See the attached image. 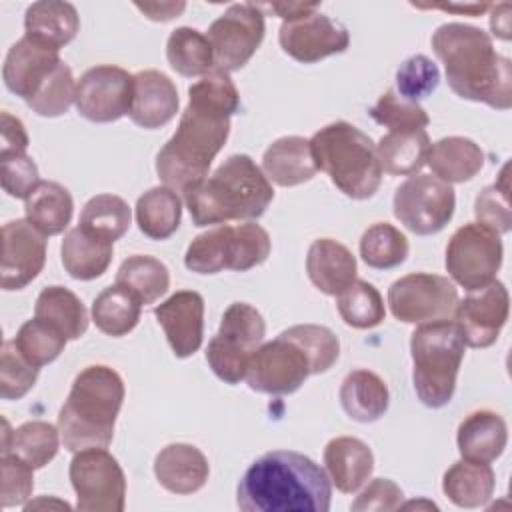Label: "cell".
I'll return each instance as SVG.
<instances>
[{"label":"cell","instance_id":"obj_7","mask_svg":"<svg viewBox=\"0 0 512 512\" xmlns=\"http://www.w3.org/2000/svg\"><path fill=\"white\" fill-rule=\"evenodd\" d=\"M464 346L454 320L418 324L412 332V382L424 406L442 408L452 400Z\"/></svg>","mask_w":512,"mask_h":512},{"label":"cell","instance_id":"obj_27","mask_svg":"<svg viewBox=\"0 0 512 512\" xmlns=\"http://www.w3.org/2000/svg\"><path fill=\"white\" fill-rule=\"evenodd\" d=\"M508 428L500 414L492 410H476L468 414L456 434L458 452L464 460L494 462L506 448Z\"/></svg>","mask_w":512,"mask_h":512},{"label":"cell","instance_id":"obj_28","mask_svg":"<svg viewBox=\"0 0 512 512\" xmlns=\"http://www.w3.org/2000/svg\"><path fill=\"white\" fill-rule=\"evenodd\" d=\"M426 164L432 174L446 184L468 182L482 170L484 152L470 138L446 136L430 144Z\"/></svg>","mask_w":512,"mask_h":512},{"label":"cell","instance_id":"obj_31","mask_svg":"<svg viewBox=\"0 0 512 512\" xmlns=\"http://www.w3.org/2000/svg\"><path fill=\"white\" fill-rule=\"evenodd\" d=\"M60 440V430L50 422L30 420L20 424L16 430H10L8 420H4L2 454H14L38 470L58 454Z\"/></svg>","mask_w":512,"mask_h":512},{"label":"cell","instance_id":"obj_41","mask_svg":"<svg viewBox=\"0 0 512 512\" xmlns=\"http://www.w3.org/2000/svg\"><path fill=\"white\" fill-rule=\"evenodd\" d=\"M116 284L132 290L142 304H154L170 286V272L164 262L148 254L128 256L116 274Z\"/></svg>","mask_w":512,"mask_h":512},{"label":"cell","instance_id":"obj_18","mask_svg":"<svg viewBox=\"0 0 512 512\" xmlns=\"http://www.w3.org/2000/svg\"><path fill=\"white\" fill-rule=\"evenodd\" d=\"M278 42L296 62L314 64L326 56L346 52L350 34L344 24L314 10L296 20L282 22Z\"/></svg>","mask_w":512,"mask_h":512},{"label":"cell","instance_id":"obj_57","mask_svg":"<svg viewBox=\"0 0 512 512\" xmlns=\"http://www.w3.org/2000/svg\"><path fill=\"white\" fill-rule=\"evenodd\" d=\"M490 30L500 40H510V4H494L490 14Z\"/></svg>","mask_w":512,"mask_h":512},{"label":"cell","instance_id":"obj_50","mask_svg":"<svg viewBox=\"0 0 512 512\" xmlns=\"http://www.w3.org/2000/svg\"><path fill=\"white\" fill-rule=\"evenodd\" d=\"M38 366L30 364L16 348L14 340L2 344L0 358V396L4 400H18L36 384Z\"/></svg>","mask_w":512,"mask_h":512},{"label":"cell","instance_id":"obj_56","mask_svg":"<svg viewBox=\"0 0 512 512\" xmlns=\"http://www.w3.org/2000/svg\"><path fill=\"white\" fill-rule=\"evenodd\" d=\"M260 8H268V10H272V12H276L284 22H288V20H296V18H300V16H306V14H310V12H314L316 8H318V4L314 2V4H296V2H276V4H258Z\"/></svg>","mask_w":512,"mask_h":512},{"label":"cell","instance_id":"obj_16","mask_svg":"<svg viewBox=\"0 0 512 512\" xmlns=\"http://www.w3.org/2000/svg\"><path fill=\"white\" fill-rule=\"evenodd\" d=\"M134 74L112 64L88 68L76 84V110L82 118L98 124L116 122L130 114Z\"/></svg>","mask_w":512,"mask_h":512},{"label":"cell","instance_id":"obj_42","mask_svg":"<svg viewBox=\"0 0 512 512\" xmlns=\"http://www.w3.org/2000/svg\"><path fill=\"white\" fill-rule=\"evenodd\" d=\"M406 236L388 222H376L364 230L360 238L362 260L376 270H390L408 258Z\"/></svg>","mask_w":512,"mask_h":512},{"label":"cell","instance_id":"obj_33","mask_svg":"<svg viewBox=\"0 0 512 512\" xmlns=\"http://www.w3.org/2000/svg\"><path fill=\"white\" fill-rule=\"evenodd\" d=\"M64 270L76 280L102 276L112 262V242L86 234L80 226L68 230L60 246Z\"/></svg>","mask_w":512,"mask_h":512},{"label":"cell","instance_id":"obj_10","mask_svg":"<svg viewBox=\"0 0 512 512\" xmlns=\"http://www.w3.org/2000/svg\"><path fill=\"white\" fill-rule=\"evenodd\" d=\"M70 482L80 512H122L126 506V478L118 460L106 448L74 452Z\"/></svg>","mask_w":512,"mask_h":512},{"label":"cell","instance_id":"obj_24","mask_svg":"<svg viewBox=\"0 0 512 512\" xmlns=\"http://www.w3.org/2000/svg\"><path fill=\"white\" fill-rule=\"evenodd\" d=\"M306 272L310 282L328 296H338L356 280V258L340 242L318 238L310 244L306 256Z\"/></svg>","mask_w":512,"mask_h":512},{"label":"cell","instance_id":"obj_39","mask_svg":"<svg viewBox=\"0 0 512 512\" xmlns=\"http://www.w3.org/2000/svg\"><path fill=\"white\" fill-rule=\"evenodd\" d=\"M166 58L172 70L186 78L206 76L214 70V52L208 38L190 26H180L170 32Z\"/></svg>","mask_w":512,"mask_h":512},{"label":"cell","instance_id":"obj_36","mask_svg":"<svg viewBox=\"0 0 512 512\" xmlns=\"http://www.w3.org/2000/svg\"><path fill=\"white\" fill-rule=\"evenodd\" d=\"M142 300L122 284L104 288L92 304V320L96 328L112 338L132 332L142 314Z\"/></svg>","mask_w":512,"mask_h":512},{"label":"cell","instance_id":"obj_21","mask_svg":"<svg viewBox=\"0 0 512 512\" xmlns=\"http://www.w3.org/2000/svg\"><path fill=\"white\" fill-rule=\"evenodd\" d=\"M176 358H188L202 346L204 298L194 290H178L154 308Z\"/></svg>","mask_w":512,"mask_h":512},{"label":"cell","instance_id":"obj_6","mask_svg":"<svg viewBox=\"0 0 512 512\" xmlns=\"http://www.w3.org/2000/svg\"><path fill=\"white\" fill-rule=\"evenodd\" d=\"M310 150L316 168L326 172L348 198L366 200L380 188L382 168L376 146L354 124L344 120L326 124L310 138Z\"/></svg>","mask_w":512,"mask_h":512},{"label":"cell","instance_id":"obj_47","mask_svg":"<svg viewBox=\"0 0 512 512\" xmlns=\"http://www.w3.org/2000/svg\"><path fill=\"white\" fill-rule=\"evenodd\" d=\"M440 84V70L438 66L424 54H414L406 58L396 70V88L394 92L418 104V100L430 96Z\"/></svg>","mask_w":512,"mask_h":512},{"label":"cell","instance_id":"obj_22","mask_svg":"<svg viewBox=\"0 0 512 512\" xmlns=\"http://www.w3.org/2000/svg\"><path fill=\"white\" fill-rule=\"evenodd\" d=\"M176 84L160 70H142L134 74V92L130 120L146 130L166 126L178 112Z\"/></svg>","mask_w":512,"mask_h":512},{"label":"cell","instance_id":"obj_17","mask_svg":"<svg viewBox=\"0 0 512 512\" xmlns=\"http://www.w3.org/2000/svg\"><path fill=\"white\" fill-rule=\"evenodd\" d=\"M510 312V296L502 282L494 280L480 290H472L456 304L454 324L466 346L488 348L504 328Z\"/></svg>","mask_w":512,"mask_h":512},{"label":"cell","instance_id":"obj_2","mask_svg":"<svg viewBox=\"0 0 512 512\" xmlns=\"http://www.w3.org/2000/svg\"><path fill=\"white\" fill-rule=\"evenodd\" d=\"M332 484L312 458L292 450H272L256 458L236 488L244 512H328Z\"/></svg>","mask_w":512,"mask_h":512},{"label":"cell","instance_id":"obj_15","mask_svg":"<svg viewBox=\"0 0 512 512\" xmlns=\"http://www.w3.org/2000/svg\"><path fill=\"white\" fill-rule=\"evenodd\" d=\"M264 12L258 4H232L208 28V42L214 52V68L234 72L246 66L264 40Z\"/></svg>","mask_w":512,"mask_h":512},{"label":"cell","instance_id":"obj_25","mask_svg":"<svg viewBox=\"0 0 512 512\" xmlns=\"http://www.w3.org/2000/svg\"><path fill=\"white\" fill-rule=\"evenodd\" d=\"M324 464L330 482L344 494L358 492L374 470V454L366 442L354 436L332 438L324 448Z\"/></svg>","mask_w":512,"mask_h":512},{"label":"cell","instance_id":"obj_26","mask_svg":"<svg viewBox=\"0 0 512 512\" xmlns=\"http://www.w3.org/2000/svg\"><path fill=\"white\" fill-rule=\"evenodd\" d=\"M262 172L270 182L282 188L312 180L318 168L312 158L310 140L302 136H282L274 140L262 154Z\"/></svg>","mask_w":512,"mask_h":512},{"label":"cell","instance_id":"obj_23","mask_svg":"<svg viewBox=\"0 0 512 512\" xmlns=\"http://www.w3.org/2000/svg\"><path fill=\"white\" fill-rule=\"evenodd\" d=\"M154 476L158 484L172 494H194L206 484L210 466L196 446L176 442L156 454Z\"/></svg>","mask_w":512,"mask_h":512},{"label":"cell","instance_id":"obj_40","mask_svg":"<svg viewBox=\"0 0 512 512\" xmlns=\"http://www.w3.org/2000/svg\"><path fill=\"white\" fill-rule=\"evenodd\" d=\"M130 220L132 212L124 198L116 194H96L84 204L78 226L86 234L114 244L126 234Z\"/></svg>","mask_w":512,"mask_h":512},{"label":"cell","instance_id":"obj_29","mask_svg":"<svg viewBox=\"0 0 512 512\" xmlns=\"http://www.w3.org/2000/svg\"><path fill=\"white\" fill-rule=\"evenodd\" d=\"M26 36L54 50L70 44L80 30V16L70 2H34L24 14Z\"/></svg>","mask_w":512,"mask_h":512},{"label":"cell","instance_id":"obj_5","mask_svg":"<svg viewBox=\"0 0 512 512\" xmlns=\"http://www.w3.org/2000/svg\"><path fill=\"white\" fill-rule=\"evenodd\" d=\"M124 382L104 364L86 366L72 382L70 394L58 412V430L66 450L108 448L114 424L124 402Z\"/></svg>","mask_w":512,"mask_h":512},{"label":"cell","instance_id":"obj_55","mask_svg":"<svg viewBox=\"0 0 512 512\" xmlns=\"http://www.w3.org/2000/svg\"><path fill=\"white\" fill-rule=\"evenodd\" d=\"M140 12L146 14V18L154 20V22H168L172 18H176L180 12H184L186 4L184 2H150V4H134Z\"/></svg>","mask_w":512,"mask_h":512},{"label":"cell","instance_id":"obj_54","mask_svg":"<svg viewBox=\"0 0 512 512\" xmlns=\"http://www.w3.org/2000/svg\"><path fill=\"white\" fill-rule=\"evenodd\" d=\"M2 148L0 154H26L28 134L20 118L10 112H2Z\"/></svg>","mask_w":512,"mask_h":512},{"label":"cell","instance_id":"obj_53","mask_svg":"<svg viewBox=\"0 0 512 512\" xmlns=\"http://www.w3.org/2000/svg\"><path fill=\"white\" fill-rule=\"evenodd\" d=\"M402 490L396 482L388 478H374L350 504L354 512H368V510H396L402 506Z\"/></svg>","mask_w":512,"mask_h":512},{"label":"cell","instance_id":"obj_52","mask_svg":"<svg viewBox=\"0 0 512 512\" xmlns=\"http://www.w3.org/2000/svg\"><path fill=\"white\" fill-rule=\"evenodd\" d=\"M2 188L12 198H28L40 184L38 166L28 154H0Z\"/></svg>","mask_w":512,"mask_h":512},{"label":"cell","instance_id":"obj_46","mask_svg":"<svg viewBox=\"0 0 512 512\" xmlns=\"http://www.w3.org/2000/svg\"><path fill=\"white\" fill-rule=\"evenodd\" d=\"M76 84L68 64L60 62L54 74L40 86V90L26 104L44 118H56L68 112L72 102H76Z\"/></svg>","mask_w":512,"mask_h":512},{"label":"cell","instance_id":"obj_14","mask_svg":"<svg viewBox=\"0 0 512 512\" xmlns=\"http://www.w3.org/2000/svg\"><path fill=\"white\" fill-rule=\"evenodd\" d=\"M310 374L312 364L304 348L280 332L274 340L256 348L244 380L256 392L286 396L296 392Z\"/></svg>","mask_w":512,"mask_h":512},{"label":"cell","instance_id":"obj_43","mask_svg":"<svg viewBox=\"0 0 512 512\" xmlns=\"http://www.w3.org/2000/svg\"><path fill=\"white\" fill-rule=\"evenodd\" d=\"M336 306L342 320L358 330L374 328L386 316L380 292L366 280H354L346 290H342L336 296Z\"/></svg>","mask_w":512,"mask_h":512},{"label":"cell","instance_id":"obj_20","mask_svg":"<svg viewBox=\"0 0 512 512\" xmlns=\"http://www.w3.org/2000/svg\"><path fill=\"white\" fill-rule=\"evenodd\" d=\"M60 62L62 60L58 50L36 42L24 34L8 50L2 66V78L12 94L28 102L54 74Z\"/></svg>","mask_w":512,"mask_h":512},{"label":"cell","instance_id":"obj_59","mask_svg":"<svg viewBox=\"0 0 512 512\" xmlns=\"http://www.w3.org/2000/svg\"><path fill=\"white\" fill-rule=\"evenodd\" d=\"M40 506H58V508L70 510V506H68L66 502H60V500H56V498H48V500H46V496H42L40 500L28 502V504H26V510H32V508H40Z\"/></svg>","mask_w":512,"mask_h":512},{"label":"cell","instance_id":"obj_38","mask_svg":"<svg viewBox=\"0 0 512 512\" xmlns=\"http://www.w3.org/2000/svg\"><path fill=\"white\" fill-rule=\"evenodd\" d=\"M34 316L52 324L66 340H78L88 328V312L82 300L64 286H46L36 298Z\"/></svg>","mask_w":512,"mask_h":512},{"label":"cell","instance_id":"obj_34","mask_svg":"<svg viewBox=\"0 0 512 512\" xmlns=\"http://www.w3.org/2000/svg\"><path fill=\"white\" fill-rule=\"evenodd\" d=\"M26 220L44 236H56L66 230L72 220L74 202L70 192L52 180H40L24 204Z\"/></svg>","mask_w":512,"mask_h":512},{"label":"cell","instance_id":"obj_48","mask_svg":"<svg viewBox=\"0 0 512 512\" xmlns=\"http://www.w3.org/2000/svg\"><path fill=\"white\" fill-rule=\"evenodd\" d=\"M372 120L388 130H422L428 126L430 118L420 104L400 98L394 88L386 90L376 104L368 110Z\"/></svg>","mask_w":512,"mask_h":512},{"label":"cell","instance_id":"obj_4","mask_svg":"<svg viewBox=\"0 0 512 512\" xmlns=\"http://www.w3.org/2000/svg\"><path fill=\"white\" fill-rule=\"evenodd\" d=\"M182 196L194 226L202 228L260 218L274 200V188L248 154H232Z\"/></svg>","mask_w":512,"mask_h":512},{"label":"cell","instance_id":"obj_8","mask_svg":"<svg viewBox=\"0 0 512 512\" xmlns=\"http://www.w3.org/2000/svg\"><path fill=\"white\" fill-rule=\"evenodd\" d=\"M268 256L270 236L260 224H220L198 234L188 244L184 264L196 274H218L222 270L246 272L260 266Z\"/></svg>","mask_w":512,"mask_h":512},{"label":"cell","instance_id":"obj_13","mask_svg":"<svg viewBox=\"0 0 512 512\" xmlns=\"http://www.w3.org/2000/svg\"><path fill=\"white\" fill-rule=\"evenodd\" d=\"M394 216L410 232L430 236L440 232L454 216L456 194L452 184L432 174H418L404 180L392 200Z\"/></svg>","mask_w":512,"mask_h":512},{"label":"cell","instance_id":"obj_58","mask_svg":"<svg viewBox=\"0 0 512 512\" xmlns=\"http://www.w3.org/2000/svg\"><path fill=\"white\" fill-rule=\"evenodd\" d=\"M420 8H440L446 12H464L468 16H480L490 4H432V6H420Z\"/></svg>","mask_w":512,"mask_h":512},{"label":"cell","instance_id":"obj_12","mask_svg":"<svg viewBox=\"0 0 512 512\" xmlns=\"http://www.w3.org/2000/svg\"><path fill=\"white\" fill-rule=\"evenodd\" d=\"M388 304L392 316L406 324L452 320L458 290L446 276L414 272L392 282L388 288Z\"/></svg>","mask_w":512,"mask_h":512},{"label":"cell","instance_id":"obj_32","mask_svg":"<svg viewBox=\"0 0 512 512\" xmlns=\"http://www.w3.org/2000/svg\"><path fill=\"white\" fill-rule=\"evenodd\" d=\"M496 486V476L490 464L458 460L454 462L442 478V490L446 498L460 508H480L484 506Z\"/></svg>","mask_w":512,"mask_h":512},{"label":"cell","instance_id":"obj_44","mask_svg":"<svg viewBox=\"0 0 512 512\" xmlns=\"http://www.w3.org/2000/svg\"><path fill=\"white\" fill-rule=\"evenodd\" d=\"M14 344L30 364L40 368L54 362L62 354L66 346V336L52 324L34 316L20 326Z\"/></svg>","mask_w":512,"mask_h":512},{"label":"cell","instance_id":"obj_37","mask_svg":"<svg viewBox=\"0 0 512 512\" xmlns=\"http://www.w3.org/2000/svg\"><path fill=\"white\" fill-rule=\"evenodd\" d=\"M180 218V196L168 186H154L136 202V224L140 232L152 240L170 238L178 230Z\"/></svg>","mask_w":512,"mask_h":512},{"label":"cell","instance_id":"obj_1","mask_svg":"<svg viewBox=\"0 0 512 512\" xmlns=\"http://www.w3.org/2000/svg\"><path fill=\"white\" fill-rule=\"evenodd\" d=\"M238 110V88L224 70L214 68L188 88L178 128L156 154V174L164 186L184 194L208 176Z\"/></svg>","mask_w":512,"mask_h":512},{"label":"cell","instance_id":"obj_51","mask_svg":"<svg viewBox=\"0 0 512 512\" xmlns=\"http://www.w3.org/2000/svg\"><path fill=\"white\" fill-rule=\"evenodd\" d=\"M0 470H2V486H0L2 508L26 504L34 488V474H32L34 468L14 454H2Z\"/></svg>","mask_w":512,"mask_h":512},{"label":"cell","instance_id":"obj_19","mask_svg":"<svg viewBox=\"0 0 512 512\" xmlns=\"http://www.w3.org/2000/svg\"><path fill=\"white\" fill-rule=\"evenodd\" d=\"M46 236L28 220L16 218L2 226V290H22L44 268Z\"/></svg>","mask_w":512,"mask_h":512},{"label":"cell","instance_id":"obj_3","mask_svg":"<svg viewBox=\"0 0 512 512\" xmlns=\"http://www.w3.org/2000/svg\"><path fill=\"white\" fill-rule=\"evenodd\" d=\"M430 42L456 96L496 110L512 106V64L494 50L482 28L448 22L436 28Z\"/></svg>","mask_w":512,"mask_h":512},{"label":"cell","instance_id":"obj_11","mask_svg":"<svg viewBox=\"0 0 512 512\" xmlns=\"http://www.w3.org/2000/svg\"><path fill=\"white\" fill-rule=\"evenodd\" d=\"M502 254L500 234L478 222H470L450 236L446 246V270L464 290H480L496 280Z\"/></svg>","mask_w":512,"mask_h":512},{"label":"cell","instance_id":"obj_9","mask_svg":"<svg viewBox=\"0 0 512 512\" xmlns=\"http://www.w3.org/2000/svg\"><path fill=\"white\" fill-rule=\"evenodd\" d=\"M266 322L262 314L246 304L234 302L224 310L218 332L206 346V362L226 384H238L246 376L250 356L262 344Z\"/></svg>","mask_w":512,"mask_h":512},{"label":"cell","instance_id":"obj_45","mask_svg":"<svg viewBox=\"0 0 512 512\" xmlns=\"http://www.w3.org/2000/svg\"><path fill=\"white\" fill-rule=\"evenodd\" d=\"M284 334L304 348L312 364V374H322L330 370L340 356V340L326 326L296 324L284 330Z\"/></svg>","mask_w":512,"mask_h":512},{"label":"cell","instance_id":"obj_30","mask_svg":"<svg viewBox=\"0 0 512 512\" xmlns=\"http://www.w3.org/2000/svg\"><path fill=\"white\" fill-rule=\"evenodd\" d=\"M342 410L356 422L368 424L382 418L390 404L386 382L372 370H352L342 380L338 392Z\"/></svg>","mask_w":512,"mask_h":512},{"label":"cell","instance_id":"obj_49","mask_svg":"<svg viewBox=\"0 0 512 512\" xmlns=\"http://www.w3.org/2000/svg\"><path fill=\"white\" fill-rule=\"evenodd\" d=\"M508 164L500 172V180L492 186L482 188L474 202V214L478 224L494 230L496 234H506L512 226L510 212V186H508Z\"/></svg>","mask_w":512,"mask_h":512},{"label":"cell","instance_id":"obj_35","mask_svg":"<svg viewBox=\"0 0 512 512\" xmlns=\"http://www.w3.org/2000/svg\"><path fill=\"white\" fill-rule=\"evenodd\" d=\"M430 148L428 132L422 130H390L376 146L380 168L392 176H412L426 164Z\"/></svg>","mask_w":512,"mask_h":512}]
</instances>
